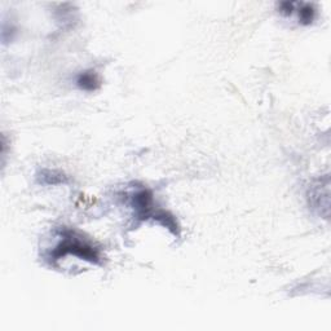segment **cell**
Instances as JSON below:
<instances>
[{
  "label": "cell",
  "instance_id": "1",
  "mask_svg": "<svg viewBox=\"0 0 331 331\" xmlns=\"http://www.w3.org/2000/svg\"><path fill=\"white\" fill-rule=\"evenodd\" d=\"M66 255L76 256L81 260L91 261L93 264L101 263V253L97 247L71 231L64 232L61 242L52 251L51 260L57 261Z\"/></svg>",
  "mask_w": 331,
  "mask_h": 331
},
{
  "label": "cell",
  "instance_id": "2",
  "mask_svg": "<svg viewBox=\"0 0 331 331\" xmlns=\"http://www.w3.org/2000/svg\"><path fill=\"white\" fill-rule=\"evenodd\" d=\"M78 83L79 88L85 91H96L100 88L101 80L100 76L95 73V71H86V73H81L80 75L78 76Z\"/></svg>",
  "mask_w": 331,
  "mask_h": 331
},
{
  "label": "cell",
  "instance_id": "3",
  "mask_svg": "<svg viewBox=\"0 0 331 331\" xmlns=\"http://www.w3.org/2000/svg\"><path fill=\"white\" fill-rule=\"evenodd\" d=\"M300 9H299V18L303 25H309L315 19L316 9L311 4H299Z\"/></svg>",
  "mask_w": 331,
  "mask_h": 331
},
{
  "label": "cell",
  "instance_id": "4",
  "mask_svg": "<svg viewBox=\"0 0 331 331\" xmlns=\"http://www.w3.org/2000/svg\"><path fill=\"white\" fill-rule=\"evenodd\" d=\"M296 4L298 3H293V2H285V3H281L280 4V12L281 13L286 14V16H288V14H291L294 11H295Z\"/></svg>",
  "mask_w": 331,
  "mask_h": 331
}]
</instances>
